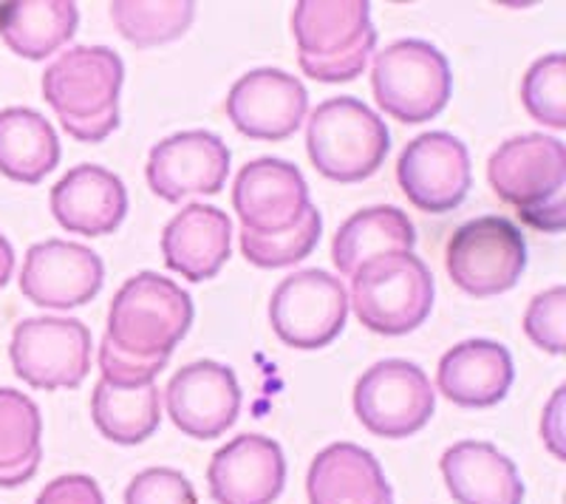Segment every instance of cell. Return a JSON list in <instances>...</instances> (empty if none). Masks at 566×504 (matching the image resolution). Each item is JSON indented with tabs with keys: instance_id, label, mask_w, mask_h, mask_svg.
Segmentation results:
<instances>
[{
	"instance_id": "27",
	"label": "cell",
	"mask_w": 566,
	"mask_h": 504,
	"mask_svg": "<svg viewBox=\"0 0 566 504\" xmlns=\"http://www.w3.org/2000/svg\"><path fill=\"white\" fill-rule=\"evenodd\" d=\"M43 460V417L32 397L0 388V487H20Z\"/></svg>"
},
{
	"instance_id": "20",
	"label": "cell",
	"mask_w": 566,
	"mask_h": 504,
	"mask_svg": "<svg viewBox=\"0 0 566 504\" xmlns=\"http://www.w3.org/2000/svg\"><path fill=\"white\" fill-rule=\"evenodd\" d=\"M232 221L212 204H187L161 233V255L168 270L201 284L216 279L230 259Z\"/></svg>"
},
{
	"instance_id": "9",
	"label": "cell",
	"mask_w": 566,
	"mask_h": 504,
	"mask_svg": "<svg viewBox=\"0 0 566 504\" xmlns=\"http://www.w3.org/2000/svg\"><path fill=\"white\" fill-rule=\"evenodd\" d=\"M437 395L417 363L391 360L374 363L354 386L357 420L382 440H406L422 431L433 417Z\"/></svg>"
},
{
	"instance_id": "34",
	"label": "cell",
	"mask_w": 566,
	"mask_h": 504,
	"mask_svg": "<svg viewBox=\"0 0 566 504\" xmlns=\"http://www.w3.org/2000/svg\"><path fill=\"white\" fill-rule=\"evenodd\" d=\"M34 504H105V498L94 479L85 473H69L49 482Z\"/></svg>"
},
{
	"instance_id": "4",
	"label": "cell",
	"mask_w": 566,
	"mask_h": 504,
	"mask_svg": "<svg viewBox=\"0 0 566 504\" xmlns=\"http://www.w3.org/2000/svg\"><path fill=\"white\" fill-rule=\"evenodd\" d=\"M366 0H301L292 34L303 74L317 83H352L366 72L377 45Z\"/></svg>"
},
{
	"instance_id": "29",
	"label": "cell",
	"mask_w": 566,
	"mask_h": 504,
	"mask_svg": "<svg viewBox=\"0 0 566 504\" xmlns=\"http://www.w3.org/2000/svg\"><path fill=\"white\" fill-rule=\"evenodd\" d=\"M108 9L116 32L136 49L185 38L196 18V3L190 0H116Z\"/></svg>"
},
{
	"instance_id": "8",
	"label": "cell",
	"mask_w": 566,
	"mask_h": 504,
	"mask_svg": "<svg viewBox=\"0 0 566 504\" xmlns=\"http://www.w3.org/2000/svg\"><path fill=\"white\" fill-rule=\"evenodd\" d=\"M444 266L453 284L473 297H493L513 290L527 270L522 227L504 216L464 221L448 241Z\"/></svg>"
},
{
	"instance_id": "21",
	"label": "cell",
	"mask_w": 566,
	"mask_h": 504,
	"mask_svg": "<svg viewBox=\"0 0 566 504\" xmlns=\"http://www.w3.org/2000/svg\"><path fill=\"white\" fill-rule=\"evenodd\" d=\"M513 357L495 340H464L439 360L437 386L462 408H490L513 386Z\"/></svg>"
},
{
	"instance_id": "1",
	"label": "cell",
	"mask_w": 566,
	"mask_h": 504,
	"mask_svg": "<svg viewBox=\"0 0 566 504\" xmlns=\"http://www.w3.org/2000/svg\"><path fill=\"white\" fill-rule=\"evenodd\" d=\"M193 324V301L159 272H139L111 301L108 329L99 346V380L148 386L168 366Z\"/></svg>"
},
{
	"instance_id": "32",
	"label": "cell",
	"mask_w": 566,
	"mask_h": 504,
	"mask_svg": "<svg viewBox=\"0 0 566 504\" xmlns=\"http://www.w3.org/2000/svg\"><path fill=\"white\" fill-rule=\"evenodd\" d=\"M564 326H566V290L553 286L530 301L524 315V332L538 349L549 355H564Z\"/></svg>"
},
{
	"instance_id": "24",
	"label": "cell",
	"mask_w": 566,
	"mask_h": 504,
	"mask_svg": "<svg viewBox=\"0 0 566 504\" xmlns=\"http://www.w3.org/2000/svg\"><path fill=\"white\" fill-rule=\"evenodd\" d=\"M413 244H417V230L408 213L380 204L343 221L332 241V261L340 275L352 279L368 261L391 255V252H411Z\"/></svg>"
},
{
	"instance_id": "18",
	"label": "cell",
	"mask_w": 566,
	"mask_h": 504,
	"mask_svg": "<svg viewBox=\"0 0 566 504\" xmlns=\"http://www.w3.org/2000/svg\"><path fill=\"white\" fill-rule=\"evenodd\" d=\"M286 482V460L275 440L241 433L212 453L207 468L210 496L219 504H272Z\"/></svg>"
},
{
	"instance_id": "7",
	"label": "cell",
	"mask_w": 566,
	"mask_h": 504,
	"mask_svg": "<svg viewBox=\"0 0 566 504\" xmlns=\"http://www.w3.org/2000/svg\"><path fill=\"white\" fill-rule=\"evenodd\" d=\"M371 88L377 105L397 123H431L451 99V63L424 40H397L374 57Z\"/></svg>"
},
{
	"instance_id": "26",
	"label": "cell",
	"mask_w": 566,
	"mask_h": 504,
	"mask_svg": "<svg viewBox=\"0 0 566 504\" xmlns=\"http://www.w3.org/2000/svg\"><path fill=\"white\" fill-rule=\"evenodd\" d=\"M60 162L52 123L32 108L0 111V174L20 185H38Z\"/></svg>"
},
{
	"instance_id": "6",
	"label": "cell",
	"mask_w": 566,
	"mask_h": 504,
	"mask_svg": "<svg viewBox=\"0 0 566 504\" xmlns=\"http://www.w3.org/2000/svg\"><path fill=\"white\" fill-rule=\"evenodd\" d=\"M433 275L413 252H391L368 261L352 275L354 315L377 335H408L433 309Z\"/></svg>"
},
{
	"instance_id": "14",
	"label": "cell",
	"mask_w": 566,
	"mask_h": 504,
	"mask_svg": "<svg viewBox=\"0 0 566 504\" xmlns=\"http://www.w3.org/2000/svg\"><path fill=\"white\" fill-rule=\"evenodd\" d=\"M148 185L159 199L216 196L230 176V148L210 130H181L161 139L148 156Z\"/></svg>"
},
{
	"instance_id": "23",
	"label": "cell",
	"mask_w": 566,
	"mask_h": 504,
	"mask_svg": "<svg viewBox=\"0 0 566 504\" xmlns=\"http://www.w3.org/2000/svg\"><path fill=\"white\" fill-rule=\"evenodd\" d=\"M442 476L459 504H522L518 468L490 442L464 440L442 453Z\"/></svg>"
},
{
	"instance_id": "33",
	"label": "cell",
	"mask_w": 566,
	"mask_h": 504,
	"mask_svg": "<svg viewBox=\"0 0 566 504\" xmlns=\"http://www.w3.org/2000/svg\"><path fill=\"white\" fill-rule=\"evenodd\" d=\"M125 504H199L193 485L174 468H148L130 479Z\"/></svg>"
},
{
	"instance_id": "11",
	"label": "cell",
	"mask_w": 566,
	"mask_h": 504,
	"mask_svg": "<svg viewBox=\"0 0 566 504\" xmlns=\"http://www.w3.org/2000/svg\"><path fill=\"white\" fill-rule=\"evenodd\" d=\"M348 295L340 279L323 270H301L283 279L270 301L272 332L286 346L315 351L343 332Z\"/></svg>"
},
{
	"instance_id": "30",
	"label": "cell",
	"mask_w": 566,
	"mask_h": 504,
	"mask_svg": "<svg viewBox=\"0 0 566 504\" xmlns=\"http://www.w3.org/2000/svg\"><path fill=\"white\" fill-rule=\"evenodd\" d=\"M323 233V219L317 213L315 204L301 216L297 224L290 230L272 235H252L241 230V252L250 264L261 266V270H281V266H292L297 261L310 259L312 250L317 246Z\"/></svg>"
},
{
	"instance_id": "22",
	"label": "cell",
	"mask_w": 566,
	"mask_h": 504,
	"mask_svg": "<svg viewBox=\"0 0 566 504\" xmlns=\"http://www.w3.org/2000/svg\"><path fill=\"white\" fill-rule=\"evenodd\" d=\"M310 504H394V491L371 451L352 442L328 445L306 476Z\"/></svg>"
},
{
	"instance_id": "12",
	"label": "cell",
	"mask_w": 566,
	"mask_h": 504,
	"mask_svg": "<svg viewBox=\"0 0 566 504\" xmlns=\"http://www.w3.org/2000/svg\"><path fill=\"white\" fill-rule=\"evenodd\" d=\"M397 181L422 213H451L468 199L473 185L468 148L448 130L417 136L399 156Z\"/></svg>"
},
{
	"instance_id": "15",
	"label": "cell",
	"mask_w": 566,
	"mask_h": 504,
	"mask_svg": "<svg viewBox=\"0 0 566 504\" xmlns=\"http://www.w3.org/2000/svg\"><path fill=\"white\" fill-rule=\"evenodd\" d=\"M165 406L174 426L190 440H219L241 411L235 371L216 360L190 363L170 377Z\"/></svg>"
},
{
	"instance_id": "5",
	"label": "cell",
	"mask_w": 566,
	"mask_h": 504,
	"mask_svg": "<svg viewBox=\"0 0 566 504\" xmlns=\"http://www.w3.org/2000/svg\"><path fill=\"white\" fill-rule=\"evenodd\" d=\"M306 150L317 174L354 185L382 168L391 150V134L363 99L332 97L312 111Z\"/></svg>"
},
{
	"instance_id": "3",
	"label": "cell",
	"mask_w": 566,
	"mask_h": 504,
	"mask_svg": "<svg viewBox=\"0 0 566 504\" xmlns=\"http://www.w3.org/2000/svg\"><path fill=\"white\" fill-rule=\"evenodd\" d=\"M490 188L544 233L564 230L566 148L547 134H522L499 145L488 162Z\"/></svg>"
},
{
	"instance_id": "31",
	"label": "cell",
	"mask_w": 566,
	"mask_h": 504,
	"mask_svg": "<svg viewBox=\"0 0 566 504\" xmlns=\"http://www.w3.org/2000/svg\"><path fill=\"white\" fill-rule=\"evenodd\" d=\"M522 103L535 123L547 128H566V57L560 52L547 54L530 65L522 83Z\"/></svg>"
},
{
	"instance_id": "2",
	"label": "cell",
	"mask_w": 566,
	"mask_h": 504,
	"mask_svg": "<svg viewBox=\"0 0 566 504\" xmlns=\"http://www.w3.org/2000/svg\"><path fill=\"white\" fill-rule=\"evenodd\" d=\"M123 57L108 45H74L43 72V97L77 143L97 145L119 128Z\"/></svg>"
},
{
	"instance_id": "25",
	"label": "cell",
	"mask_w": 566,
	"mask_h": 504,
	"mask_svg": "<svg viewBox=\"0 0 566 504\" xmlns=\"http://www.w3.org/2000/svg\"><path fill=\"white\" fill-rule=\"evenodd\" d=\"M77 3L20 0L0 7V38L18 57L45 60L77 34Z\"/></svg>"
},
{
	"instance_id": "16",
	"label": "cell",
	"mask_w": 566,
	"mask_h": 504,
	"mask_svg": "<svg viewBox=\"0 0 566 504\" xmlns=\"http://www.w3.org/2000/svg\"><path fill=\"white\" fill-rule=\"evenodd\" d=\"M310 185L286 159H255L241 168L232 188V208L241 230L252 235H272L290 230L310 210Z\"/></svg>"
},
{
	"instance_id": "19",
	"label": "cell",
	"mask_w": 566,
	"mask_h": 504,
	"mask_svg": "<svg viewBox=\"0 0 566 504\" xmlns=\"http://www.w3.org/2000/svg\"><path fill=\"white\" fill-rule=\"evenodd\" d=\"M52 213L69 233L111 235L128 213L123 179L99 165H77L52 188Z\"/></svg>"
},
{
	"instance_id": "10",
	"label": "cell",
	"mask_w": 566,
	"mask_h": 504,
	"mask_svg": "<svg viewBox=\"0 0 566 504\" xmlns=\"http://www.w3.org/2000/svg\"><path fill=\"white\" fill-rule=\"evenodd\" d=\"M9 357L32 388H77L91 371V332L77 317H27L14 326Z\"/></svg>"
},
{
	"instance_id": "28",
	"label": "cell",
	"mask_w": 566,
	"mask_h": 504,
	"mask_svg": "<svg viewBox=\"0 0 566 504\" xmlns=\"http://www.w3.org/2000/svg\"><path fill=\"white\" fill-rule=\"evenodd\" d=\"M91 417L105 440L116 445H139L161 422V395L148 386H111L99 380L91 395Z\"/></svg>"
},
{
	"instance_id": "35",
	"label": "cell",
	"mask_w": 566,
	"mask_h": 504,
	"mask_svg": "<svg viewBox=\"0 0 566 504\" xmlns=\"http://www.w3.org/2000/svg\"><path fill=\"white\" fill-rule=\"evenodd\" d=\"M12 272H14V250L12 244L0 235V290L9 284Z\"/></svg>"
},
{
	"instance_id": "17",
	"label": "cell",
	"mask_w": 566,
	"mask_h": 504,
	"mask_svg": "<svg viewBox=\"0 0 566 504\" xmlns=\"http://www.w3.org/2000/svg\"><path fill=\"white\" fill-rule=\"evenodd\" d=\"M310 94L303 83L281 69H255L235 80L227 94V117L250 139L283 143L306 119Z\"/></svg>"
},
{
	"instance_id": "13",
	"label": "cell",
	"mask_w": 566,
	"mask_h": 504,
	"mask_svg": "<svg viewBox=\"0 0 566 504\" xmlns=\"http://www.w3.org/2000/svg\"><path fill=\"white\" fill-rule=\"evenodd\" d=\"M105 266L97 252L74 241L49 239L29 246L20 292L43 309H77L99 295Z\"/></svg>"
}]
</instances>
